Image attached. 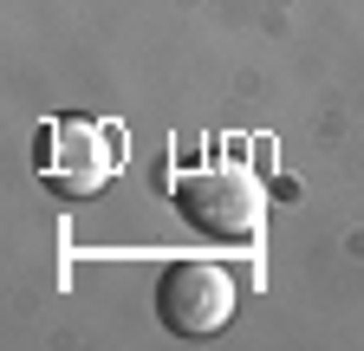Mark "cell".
Wrapping results in <instances>:
<instances>
[{
	"label": "cell",
	"instance_id": "cell-1",
	"mask_svg": "<svg viewBox=\"0 0 364 351\" xmlns=\"http://www.w3.org/2000/svg\"><path fill=\"white\" fill-rule=\"evenodd\" d=\"M33 163L46 176V189H59L72 202L98 195L117 163H124V137L105 124V117H85V111H65V117H46L39 137H33Z\"/></svg>",
	"mask_w": 364,
	"mask_h": 351
},
{
	"label": "cell",
	"instance_id": "cell-2",
	"mask_svg": "<svg viewBox=\"0 0 364 351\" xmlns=\"http://www.w3.org/2000/svg\"><path fill=\"white\" fill-rule=\"evenodd\" d=\"M176 208H182V222H189V228H202V234H215V241H254L260 222H267V189L254 183L247 169L215 163V169L182 176Z\"/></svg>",
	"mask_w": 364,
	"mask_h": 351
},
{
	"label": "cell",
	"instance_id": "cell-3",
	"mask_svg": "<svg viewBox=\"0 0 364 351\" xmlns=\"http://www.w3.org/2000/svg\"><path fill=\"white\" fill-rule=\"evenodd\" d=\"M156 313L176 338H215L235 319V280L221 267H208V260H182L156 286Z\"/></svg>",
	"mask_w": 364,
	"mask_h": 351
}]
</instances>
